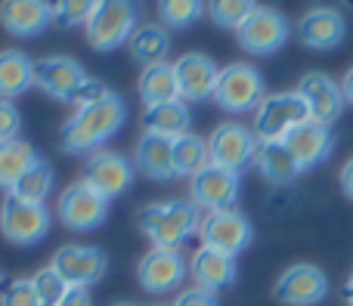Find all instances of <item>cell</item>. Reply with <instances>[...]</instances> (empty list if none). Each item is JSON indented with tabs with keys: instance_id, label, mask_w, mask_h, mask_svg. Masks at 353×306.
<instances>
[{
	"instance_id": "4",
	"label": "cell",
	"mask_w": 353,
	"mask_h": 306,
	"mask_svg": "<svg viewBox=\"0 0 353 306\" xmlns=\"http://www.w3.org/2000/svg\"><path fill=\"white\" fill-rule=\"evenodd\" d=\"M310 121L307 102L301 99L298 90L288 93H270L254 111V136L257 142H282L294 127Z\"/></svg>"
},
{
	"instance_id": "34",
	"label": "cell",
	"mask_w": 353,
	"mask_h": 306,
	"mask_svg": "<svg viewBox=\"0 0 353 306\" xmlns=\"http://www.w3.org/2000/svg\"><path fill=\"white\" fill-rule=\"evenodd\" d=\"M31 285H34V294H37V300H41V306H59L62 297L68 294L65 278H62L53 266L37 270L34 276H31Z\"/></svg>"
},
{
	"instance_id": "8",
	"label": "cell",
	"mask_w": 353,
	"mask_h": 306,
	"mask_svg": "<svg viewBox=\"0 0 353 306\" xmlns=\"http://www.w3.org/2000/svg\"><path fill=\"white\" fill-rule=\"evenodd\" d=\"M199 239H201V248H211V251L236 257V254H242L245 248L251 245L254 229H251L248 217L236 208L211 210V214H205L199 223Z\"/></svg>"
},
{
	"instance_id": "6",
	"label": "cell",
	"mask_w": 353,
	"mask_h": 306,
	"mask_svg": "<svg viewBox=\"0 0 353 306\" xmlns=\"http://www.w3.org/2000/svg\"><path fill=\"white\" fill-rule=\"evenodd\" d=\"M50 210L47 204H31L16 195H6L0 201V232L10 245L31 248L47 239L50 232Z\"/></svg>"
},
{
	"instance_id": "2",
	"label": "cell",
	"mask_w": 353,
	"mask_h": 306,
	"mask_svg": "<svg viewBox=\"0 0 353 306\" xmlns=\"http://www.w3.org/2000/svg\"><path fill=\"white\" fill-rule=\"evenodd\" d=\"M143 235L152 241L155 248L165 251H180L183 241H189L199 232V208L192 201H159V204H146L137 217Z\"/></svg>"
},
{
	"instance_id": "33",
	"label": "cell",
	"mask_w": 353,
	"mask_h": 306,
	"mask_svg": "<svg viewBox=\"0 0 353 306\" xmlns=\"http://www.w3.org/2000/svg\"><path fill=\"white\" fill-rule=\"evenodd\" d=\"M254 0H208V16L214 19V25L220 28L239 31V25L254 12Z\"/></svg>"
},
{
	"instance_id": "15",
	"label": "cell",
	"mask_w": 353,
	"mask_h": 306,
	"mask_svg": "<svg viewBox=\"0 0 353 306\" xmlns=\"http://www.w3.org/2000/svg\"><path fill=\"white\" fill-rule=\"evenodd\" d=\"M298 93L301 99L307 102V111H310V121L323 124V127H332V124L341 118L344 111V93H341V84H338L332 74L325 72H310L301 78L298 84Z\"/></svg>"
},
{
	"instance_id": "27",
	"label": "cell",
	"mask_w": 353,
	"mask_h": 306,
	"mask_svg": "<svg viewBox=\"0 0 353 306\" xmlns=\"http://www.w3.org/2000/svg\"><path fill=\"white\" fill-rule=\"evenodd\" d=\"M37 152L31 142L25 140H10V142H0V189L10 192L31 167L37 164Z\"/></svg>"
},
{
	"instance_id": "22",
	"label": "cell",
	"mask_w": 353,
	"mask_h": 306,
	"mask_svg": "<svg viewBox=\"0 0 353 306\" xmlns=\"http://www.w3.org/2000/svg\"><path fill=\"white\" fill-rule=\"evenodd\" d=\"M236 257L211 251V248H199L195 257L189 260V276L195 278V288H205L211 294L230 288L236 282Z\"/></svg>"
},
{
	"instance_id": "16",
	"label": "cell",
	"mask_w": 353,
	"mask_h": 306,
	"mask_svg": "<svg viewBox=\"0 0 353 306\" xmlns=\"http://www.w3.org/2000/svg\"><path fill=\"white\" fill-rule=\"evenodd\" d=\"M90 74L84 72L78 59L72 56H43V59H34V87L43 93H50L53 99H65L72 102V96L78 93V87Z\"/></svg>"
},
{
	"instance_id": "7",
	"label": "cell",
	"mask_w": 353,
	"mask_h": 306,
	"mask_svg": "<svg viewBox=\"0 0 353 306\" xmlns=\"http://www.w3.org/2000/svg\"><path fill=\"white\" fill-rule=\"evenodd\" d=\"M257 136L251 127L236 121H226L217 124L214 133L208 136V158L211 164L223 167V171L232 173H242L248 164H254V155H257Z\"/></svg>"
},
{
	"instance_id": "42",
	"label": "cell",
	"mask_w": 353,
	"mask_h": 306,
	"mask_svg": "<svg viewBox=\"0 0 353 306\" xmlns=\"http://www.w3.org/2000/svg\"><path fill=\"white\" fill-rule=\"evenodd\" d=\"M341 93H344V102L353 105V65L347 68V74H344V80H341Z\"/></svg>"
},
{
	"instance_id": "11",
	"label": "cell",
	"mask_w": 353,
	"mask_h": 306,
	"mask_svg": "<svg viewBox=\"0 0 353 306\" xmlns=\"http://www.w3.org/2000/svg\"><path fill=\"white\" fill-rule=\"evenodd\" d=\"M93 192H99L103 198H118L121 192L130 189L134 183V164L124 158L121 152H109V149H99L87 158L84 164V179Z\"/></svg>"
},
{
	"instance_id": "5",
	"label": "cell",
	"mask_w": 353,
	"mask_h": 306,
	"mask_svg": "<svg viewBox=\"0 0 353 306\" xmlns=\"http://www.w3.org/2000/svg\"><path fill=\"white\" fill-rule=\"evenodd\" d=\"M263 78L254 65L248 62H230L226 68H220L217 87H214V102L220 109L232 111V115H245V111H257V105L263 102Z\"/></svg>"
},
{
	"instance_id": "25",
	"label": "cell",
	"mask_w": 353,
	"mask_h": 306,
	"mask_svg": "<svg viewBox=\"0 0 353 306\" xmlns=\"http://www.w3.org/2000/svg\"><path fill=\"white\" fill-rule=\"evenodd\" d=\"M254 164H257V171H261V177L273 186L292 183V179L301 173L298 161H294V155L288 152L285 142H261V146H257V155H254Z\"/></svg>"
},
{
	"instance_id": "21",
	"label": "cell",
	"mask_w": 353,
	"mask_h": 306,
	"mask_svg": "<svg viewBox=\"0 0 353 306\" xmlns=\"http://www.w3.org/2000/svg\"><path fill=\"white\" fill-rule=\"evenodd\" d=\"M56 22L43 0H0V25L16 37H37Z\"/></svg>"
},
{
	"instance_id": "31",
	"label": "cell",
	"mask_w": 353,
	"mask_h": 306,
	"mask_svg": "<svg viewBox=\"0 0 353 306\" xmlns=\"http://www.w3.org/2000/svg\"><path fill=\"white\" fill-rule=\"evenodd\" d=\"M53 189V171H50L47 161H37L22 179L10 189V195L22 198V201H31V204H43Z\"/></svg>"
},
{
	"instance_id": "9",
	"label": "cell",
	"mask_w": 353,
	"mask_h": 306,
	"mask_svg": "<svg viewBox=\"0 0 353 306\" xmlns=\"http://www.w3.org/2000/svg\"><path fill=\"white\" fill-rule=\"evenodd\" d=\"M288 19L273 6H254L248 19L239 25V43L254 56H270L288 41Z\"/></svg>"
},
{
	"instance_id": "13",
	"label": "cell",
	"mask_w": 353,
	"mask_h": 306,
	"mask_svg": "<svg viewBox=\"0 0 353 306\" xmlns=\"http://www.w3.org/2000/svg\"><path fill=\"white\" fill-rule=\"evenodd\" d=\"M189 276V263L183 260L180 251H165V248H152L137 266V282L149 294H171L183 285Z\"/></svg>"
},
{
	"instance_id": "3",
	"label": "cell",
	"mask_w": 353,
	"mask_h": 306,
	"mask_svg": "<svg viewBox=\"0 0 353 306\" xmlns=\"http://www.w3.org/2000/svg\"><path fill=\"white\" fill-rule=\"evenodd\" d=\"M84 28L93 50H118L140 28V0H99Z\"/></svg>"
},
{
	"instance_id": "1",
	"label": "cell",
	"mask_w": 353,
	"mask_h": 306,
	"mask_svg": "<svg viewBox=\"0 0 353 306\" xmlns=\"http://www.w3.org/2000/svg\"><path fill=\"white\" fill-rule=\"evenodd\" d=\"M128 109L124 99L118 93H109L105 99L93 105L78 109L59 130V142L65 152H99L103 142H109L112 136L121 130Z\"/></svg>"
},
{
	"instance_id": "18",
	"label": "cell",
	"mask_w": 353,
	"mask_h": 306,
	"mask_svg": "<svg viewBox=\"0 0 353 306\" xmlns=\"http://www.w3.org/2000/svg\"><path fill=\"white\" fill-rule=\"evenodd\" d=\"M174 74H176V90H180L183 102H199V99L214 96V87H217L220 68L211 56L205 53H183L174 62Z\"/></svg>"
},
{
	"instance_id": "46",
	"label": "cell",
	"mask_w": 353,
	"mask_h": 306,
	"mask_svg": "<svg viewBox=\"0 0 353 306\" xmlns=\"http://www.w3.org/2000/svg\"><path fill=\"white\" fill-rule=\"evenodd\" d=\"M155 306H161V303H155Z\"/></svg>"
},
{
	"instance_id": "44",
	"label": "cell",
	"mask_w": 353,
	"mask_h": 306,
	"mask_svg": "<svg viewBox=\"0 0 353 306\" xmlns=\"http://www.w3.org/2000/svg\"><path fill=\"white\" fill-rule=\"evenodd\" d=\"M112 306H137V303H130V300H121V303H112Z\"/></svg>"
},
{
	"instance_id": "10",
	"label": "cell",
	"mask_w": 353,
	"mask_h": 306,
	"mask_svg": "<svg viewBox=\"0 0 353 306\" xmlns=\"http://www.w3.org/2000/svg\"><path fill=\"white\" fill-rule=\"evenodd\" d=\"M56 214L74 232H90V229L103 226L109 217V198L93 192L87 183H74L59 195Z\"/></svg>"
},
{
	"instance_id": "39",
	"label": "cell",
	"mask_w": 353,
	"mask_h": 306,
	"mask_svg": "<svg viewBox=\"0 0 353 306\" xmlns=\"http://www.w3.org/2000/svg\"><path fill=\"white\" fill-rule=\"evenodd\" d=\"M171 306H220L217 303V294H211V291L205 288H186L176 294V300Z\"/></svg>"
},
{
	"instance_id": "14",
	"label": "cell",
	"mask_w": 353,
	"mask_h": 306,
	"mask_svg": "<svg viewBox=\"0 0 353 306\" xmlns=\"http://www.w3.org/2000/svg\"><path fill=\"white\" fill-rule=\"evenodd\" d=\"M273 294L285 306H316L329 294V278L313 263H294L279 276Z\"/></svg>"
},
{
	"instance_id": "41",
	"label": "cell",
	"mask_w": 353,
	"mask_h": 306,
	"mask_svg": "<svg viewBox=\"0 0 353 306\" xmlns=\"http://www.w3.org/2000/svg\"><path fill=\"white\" fill-rule=\"evenodd\" d=\"M341 192L353 201V158H347L341 167Z\"/></svg>"
},
{
	"instance_id": "30",
	"label": "cell",
	"mask_w": 353,
	"mask_h": 306,
	"mask_svg": "<svg viewBox=\"0 0 353 306\" xmlns=\"http://www.w3.org/2000/svg\"><path fill=\"white\" fill-rule=\"evenodd\" d=\"M211 164L208 158V140L195 133H183L174 140V173L176 177H195Z\"/></svg>"
},
{
	"instance_id": "20",
	"label": "cell",
	"mask_w": 353,
	"mask_h": 306,
	"mask_svg": "<svg viewBox=\"0 0 353 306\" xmlns=\"http://www.w3.org/2000/svg\"><path fill=\"white\" fill-rule=\"evenodd\" d=\"M282 142L288 146V152L294 155L301 173H304V171L319 167L332 155V127H323V124H316V121H307V124H301V127H294Z\"/></svg>"
},
{
	"instance_id": "37",
	"label": "cell",
	"mask_w": 353,
	"mask_h": 306,
	"mask_svg": "<svg viewBox=\"0 0 353 306\" xmlns=\"http://www.w3.org/2000/svg\"><path fill=\"white\" fill-rule=\"evenodd\" d=\"M19 127H22V115L10 99H0V142L19 140Z\"/></svg>"
},
{
	"instance_id": "17",
	"label": "cell",
	"mask_w": 353,
	"mask_h": 306,
	"mask_svg": "<svg viewBox=\"0 0 353 306\" xmlns=\"http://www.w3.org/2000/svg\"><path fill=\"white\" fill-rule=\"evenodd\" d=\"M192 204L201 210H230L236 208V198H239V173L223 171L217 164H208L205 171H199L192 177Z\"/></svg>"
},
{
	"instance_id": "32",
	"label": "cell",
	"mask_w": 353,
	"mask_h": 306,
	"mask_svg": "<svg viewBox=\"0 0 353 306\" xmlns=\"http://www.w3.org/2000/svg\"><path fill=\"white\" fill-rule=\"evenodd\" d=\"M205 12V0H159V19L165 28H189Z\"/></svg>"
},
{
	"instance_id": "29",
	"label": "cell",
	"mask_w": 353,
	"mask_h": 306,
	"mask_svg": "<svg viewBox=\"0 0 353 306\" xmlns=\"http://www.w3.org/2000/svg\"><path fill=\"white\" fill-rule=\"evenodd\" d=\"M128 47H130V56L146 68V65L165 62L168 50H171V37H168L165 25H140V28L130 34Z\"/></svg>"
},
{
	"instance_id": "26",
	"label": "cell",
	"mask_w": 353,
	"mask_h": 306,
	"mask_svg": "<svg viewBox=\"0 0 353 306\" xmlns=\"http://www.w3.org/2000/svg\"><path fill=\"white\" fill-rule=\"evenodd\" d=\"M34 84V59L22 50H3L0 53V99H16Z\"/></svg>"
},
{
	"instance_id": "24",
	"label": "cell",
	"mask_w": 353,
	"mask_h": 306,
	"mask_svg": "<svg viewBox=\"0 0 353 306\" xmlns=\"http://www.w3.org/2000/svg\"><path fill=\"white\" fill-rule=\"evenodd\" d=\"M143 124H146V133H159V136H168V140H176V136L189 133L192 115H189L183 99H171V102L146 105Z\"/></svg>"
},
{
	"instance_id": "38",
	"label": "cell",
	"mask_w": 353,
	"mask_h": 306,
	"mask_svg": "<svg viewBox=\"0 0 353 306\" xmlns=\"http://www.w3.org/2000/svg\"><path fill=\"white\" fill-rule=\"evenodd\" d=\"M109 87L103 84V80H97V78H87L84 84L78 87V93L72 96V102L78 105V109H84V105H93V102H99V99H105L109 96Z\"/></svg>"
},
{
	"instance_id": "23",
	"label": "cell",
	"mask_w": 353,
	"mask_h": 306,
	"mask_svg": "<svg viewBox=\"0 0 353 306\" xmlns=\"http://www.w3.org/2000/svg\"><path fill=\"white\" fill-rule=\"evenodd\" d=\"M137 171L146 173L149 179H174V140L159 133H143V140L137 142Z\"/></svg>"
},
{
	"instance_id": "40",
	"label": "cell",
	"mask_w": 353,
	"mask_h": 306,
	"mask_svg": "<svg viewBox=\"0 0 353 306\" xmlns=\"http://www.w3.org/2000/svg\"><path fill=\"white\" fill-rule=\"evenodd\" d=\"M59 306H93V303H90V294H87V288H68V294L62 297Z\"/></svg>"
},
{
	"instance_id": "36",
	"label": "cell",
	"mask_w": 353,
	"mask_h": 306,
	"mask_svg": "<svg viewBox=\"0 0 353 306\" xmlns=\"http://www.w3.org/2000/svg\"><path fill=\"white\" fill-rule=\"evenodd\" d=\"M97 6H99V0H59L56 22H62V25H87V19L93 16Z\"/></svg>"
},
{
	"instance_id": "45",
	"label": "cell",
	"mask_w": 353,
	"mask_h": 306,
	"mask_svg": "<svg viewBox=\"0 0 353 306\" xmlns=\"http://www.w3.org/2000/svg\"><path fill=\"white\" fill-rule=\"evenodd\" d=\"M0 285H3V276H0Z\"/></svg>"
},
{
	"instance_id": "19",
	"label": "cell",
	"mask_w": 353,
	"mask_h": 306,
	"mask_svg": "<svg viewBox=\"0 0 353 306\" xmlns=\"http://www.w3.org/2000/svg\"><path fill=\"white\" fill-rule=\"evenodd\" d=\"M298 37L307 50L325 53V50L338 47L347 37V22H344V16L335 6H313V10H307L301 16Z\"/></svg>"
},
{
	"instance_id": "35",
	"label": "cell",
	"mask_w": 353,
	"mask_h": 306,
	"mask_svg": "<svg viewBox=\"0 0 353 306\" xmlns=\"http://www.w3.org/2000/svg\"><path fill=\"white\" fill-rule=\"evenodd\" d=\"M0 306H41L31 278H10L0 285Z\"/></svg>"
},
{
	"instance_id": "43",
	"label": "cell",
	"mask_w": 353,
	"mask_h": 306,
	"mask_svg": "<svg viewBox=\"0 0 353 306\" xmlns=\"http://www.w3.org/2000/svg\"><path fill=\"white\" fill-rule=\"evenodd\" d=\"M344 297H347V303L353 306V272H350V278H347V285H344Z\"/></svg>"
},
{
	"instance_id": "28",
	"label": "cell",
	"mask_w": 353,
	"mask_h": 306,
	"mask_svg": "<svg viewBox=\"0 0 353 306\" xmlns=\"http://www.w3.org/2000/svg\"><path fill=\"white\" fill-rule=\"evenodd\" d=\"M140 99L146 105H159V102H171L180 99L176 90V74H174V62H159V65H146L140 74Z\"/></svg>"
},
{
	"instance_id": "12",
	"label": "cell",
	"mask_w": 353,
	"mask_h": 306,
	"mask_svg": "<svg viewBox=\"0 0 353 306\" xmlns=\"http://www.w3.org/2000/svg\"><path fill=\"white\" fill-rule=\"evenodd\" d=\"M50 266L65 278L68 288H90L93 282H99L105 276L109 257L99 248H90V245H65L53 254Z\"/></svg>"
}]
</instances>
